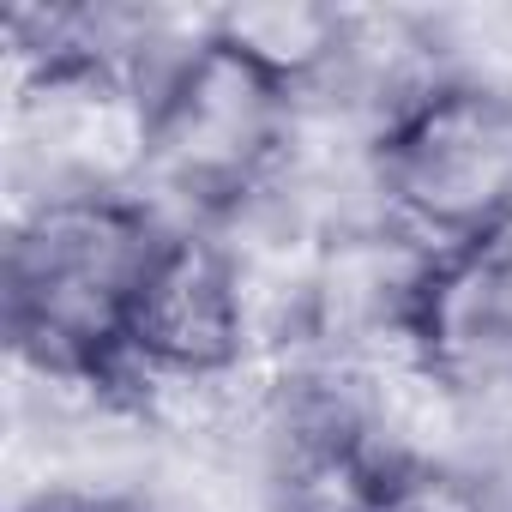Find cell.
<instances>
[{
    "mask_svg": "<svg viewBox=\"0 0 512 512\" xmlns=\"http://www.w3.org/2000/svg\"><path fill=\"white\" fill-rule=\"evenodd\" d=\"M169 229L151 193L19 205L7 235V338L25 380L127 398V332Z\"/></svg>",
    "mask_w": 512,
    "mask_h": 512,
    "instance_id": "1",
    "label": "cell"
},
{
    "mask_svg": "<svg viewBox=\"0 0 512 512\" xmlns=\"http://www.w3.org/2000/svg\"><path fill=\"white\" fill-rule=\"evenodd\" d=\"M374 205L422 253L512 235V91L434 79L374 133Z\"/></svg>",
    "mask_w": 512,
    "mask_h": 512,
    "instance_id": "2",
    "label": "cell"
},
{
    "mask_svg": "<svg viewBox=\"0 0 512 512\" xmlns=\"http://www.w3.org/2000/svg\"><path fill=\"white\" fill-rule=\"evenodd\" d=\"M296 139V97L247 67L211 31L151 91V181L187 223H229L272 199Z\"/></svg>",
    "mask_w": 512,
    "mask_h": 512,
    "instance_id": "3",
    "label": "cell"
},
{
    "mask_svg": "<svg viewBox=\"0 0 512 512\" xmlns=\"http://www.w3.org/2000/svg\"><path fill=\"white\" fill-rule=\"evenodd\" d=\"M13 175L25 205L145 193L151 85L115 55L25 61L13 79Z\"/></svg>",
    "mask_w": 512,
    "mask_h": 512,
    "instance_id": "4",
    "label": "cell"
},
{
    "mask_svg": "<svg viewBox=\"0 0 512 512\" xmlns=\"http://www.w3.org/2000/svg\"><path fill=\"white\" fill-rule=\"evenodd\" d=\"M260 362L247 290L217 223H175L139 290L127 332V380L223 386Z\"/></svg>",
    "mask_w": 512,
    "mask_h": 512,
    "instance_id": "5",
    "label": "cell"
},
{
    "mask_svg": "<svg viewBox=\"0 0 512 512\" xmlns=\"http://www.w3.org/2000/svg\"><path fill=\"white\" fill-rule=\"evenodd\" d=\"M404 350L476 416L512 398V235L428 253L404 308Z\"/></svg>",
    "mask_w": 512,
    "mask_h": 512,
    "instance_id": "6",
    "label": "cell"
},
{
    "mask_svg": "<svg viewBox=\"0 0 512 512\" xmlns=\"http://www.w3.org/2000/svg\"><path fill=\"white\" fill-rule=\"evenodd\" d=\"M205 31L302 103V97H314L338 79L344 43H350V13L344 7H314V0H260V7L211 13Z\"/></svg>",
    "mask_w": 512,
    "mask_h": 512,
    "instance_id": "7",
    "label": "cell"
},
{
    "mask_svg": "<svg viewBox=\"0 0 512 512\" xmlns=\"http://www.w3.org/2000/svg\"><path fill=\"white\" fill-rule=\"evenodd\" d=\"M374 512H512V506H506L500 482L470 458H452V464L404 458Z\"/></svg>",
    "mask_w": 512,
    "mask_h": 512,
    "instance_id": "8",
    "label": "cell"
},
{
    "mask_svg": "<svg viewBox=\"0 0 512 512\" xmlns=\"http://www.w3.org/2000/svg\"><path fill=\"white\" fill-rule=\"evenodd\" d=\"M13 512H151V506L145 494H109V488H43Z\"/></svg>",
    "mask_w": 512,
    "mask_h": 512,
    "instance_id": "9",
    "label": "cell"
}]
</instances>
